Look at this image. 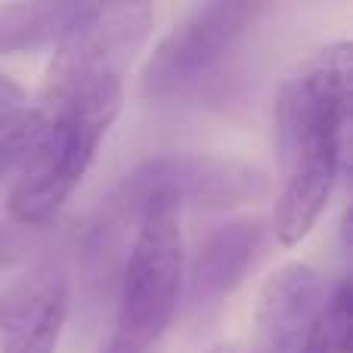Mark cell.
I'll return each mask as SVG.
<instances>
[{
	"label": "cell",
	"instance_id": "obj_13",
	"mask_svg": "<svg viewBox=\"0 0 353 353\" xmlns=\"http://www.w3.org/2000/svg\"><path fill=\"white\" fill-rule=\"evenodd\" d=\"M19 105H25V93H22V87H19L12 78L0 74V115H3V112L19 109Z\"/></svg>",
	"mask_w": 353,
	"mask_h": 353
},
{
	"label": "cell",
	"instance_id": "obj_12",
	"mask_svg": "<svg viewBox=\"0 0 353 353\" xmlns=\"http://www.w3.org/2000/svg\"><path fill=\"white\" fill-rule=\"evenodd\" d=\"M28 239L19 223H0V270H10L25 261Z\"/></svg>",
	"mask_w": 353,
	"mask_h": 353
},
{
	"label": "cell",
	"instance_id": "obj_7",
	"mask_svg": "<svg viewBox=\"0 0 353 353\" xmlns=\"http://www.w3.org/2000/svg\"><path fill=\"white\" fill-rule=\"evenodd\" d=\"M329 298L325 279L304 261H288L263 279L251 310L248 353H301Z\"/></svg>",
	"mask_w": 353,
	"mask_h": 353
},
{
	"label": "cell",
	"instance_id": "obj_8",
	"mask_svg": "<svg viewBox=\"0 0 353 353\" xmlns=\"http://www.w3.org/2000/svg\"><path fill=\"white\" fill-rule=\"evenodd\" d=\"M68 319V279L37 261L0 292V353H56Z\"/></svg>",
	"mask_w": 353,
	"mask_h": 353
},
{
	"label": "cell",
	"instance_id": "obj_4",
	"mask_svg": "<svg viewBox=\"0 0 353 353\" xmlns=\"http://www.w3.org/2000/svg\"><path fill=\"white\" fill-rule=\"evenodd\" d=\"M137 223L118 292L115 338L146 353L171 325L183 282V230L180 211L149 208Z\"/></svg>",
	"mask_w": 353,
	"mask_h": 353
},
{
	"label": "cell",
	"instance_id": "obj_11",
	"mask_svg": "<svg viewBox=\"0 0 353 353\" xmlns=\"http://www.w3.org/2000/svg\"><path fill=\"white\" fill-rule=\"evenodd\" d=\"M301 353H350V282L347 279H338V285L329 288V298H325Z\"/></svg>",
	"mask_w": 353,
	"mask_h": 353
},
{
	"label": "cell",
	"instance_id": "obj_3",
	"mask_svg": "<svg viewBox=\"0 0 353 353\" xmlns=\"http://www.w3.org/2000/svg\"><path fill=\"white\" fill-rule=\"evenodd\" d=\"M152 34L149 3H81L65 34L53 43L41 105L99 84H124V72Z\"/></svg>",
	"mask_w": 353,
	"mask_h": 353
},
{
	"label": "cell",
	"instance_id": "obj_2",
	"mask_svg": "<svg viewBox=\"0 0 353 353\" xmlns=\"http://www.w3.org/2000/svg\"><path fill=\"white\" fill-rule=\"evenodd\" d=\"M124 103V84H99L41 109L47 115L37 146L19 165L10 192V217L19 226H43L65 208L97 159Z\"/></svg>",
	"mask_w": 353,
	"mask_h": 353
},
{
	"label": "cell",
	"instance_id": "obj_1",
	"mask_svg": "<svg viewBox=\"0 0 353 353\" xmlns=\"http://www.w3.org/2000/svg\"><path fill=\"white\" fill-rule=\"evenodd\" d=\"M350 74V43H325L307 53L276 93V159L285 180L273 205V232L288 248L319 223L341 174Z\"/></svg>",
	"mask_w": 353,
	"mask_h": 353
},
{
	"label": "cell",
	"instance_id": "obj_5",
	"mask_svg": "<svg viewBox=\"0 0 353 353\" xmlns=\"http://www.w3.org/2000/svg\"><path fill=\"white\" fill-rule=\"evenodd\" d=\"M270 192V180L254 165L226 155H155L137 165L121 186V205L140 217L149 208H236Z\"/></svg>",
	"mask_w": 353,
	"mask_h": 353
},
{
	"label": "cell",
	"instance_id": "obj_9",
	"mask_svg": "<svg viewBox=\"0 0 353 353\" xmlns=\"http://www.w3.org/2000/svg\"><path fill=\"white\" fill-rule=\"evenodd\" d=\"M81 3H0V56L31 53L56 43Z\"/></svg>",
	"mask_w": 353,
	"mask_h": 353
},
{
	"label": "cell",
	"instance_id": "obj_10",
	"mask_svg": "<svg viewBox=\"0 0 353 353\" xmlns=\"http://www.w3.org/2000/svg\"><path fill=\"white\" fill-rule=\"evenodd\" d=\"M261 242V220H239L230 230H223L205 251L199 263V285L226 292L245 276L251 261V248Z\"/></svg>",
	"mask_w": 353,
	"mask_h": 353
},
{
	"label": "cell",
	"instance_id": "obj_6",
	"mask_svg": "<svg viewBox=\"0 0 353 353\" xmlns=\"http://www.w3.org/2000/svg\"><path fill=\"white\" fill-rule=\"evenodd\" d=\"M261 12V3L230 0L195 6L149 53L143 65V90L149 97H174L205 81L230 59Z\"/></svg>",
	"mask_w": 353,
	"mask_h": 353
}]
</instances>
